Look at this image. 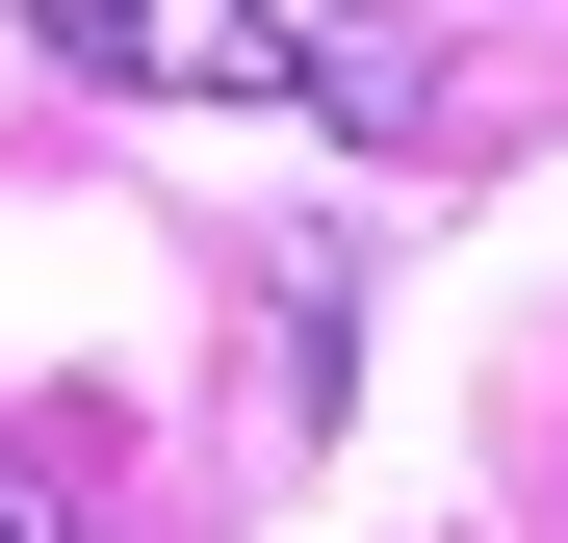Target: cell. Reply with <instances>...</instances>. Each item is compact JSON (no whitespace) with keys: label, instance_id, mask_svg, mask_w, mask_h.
<instances>
[{"label":"cell","instance_id":"cell-2","mask_svg":"<svg viewBox=\"0 0 568 543\" xmlns=\"http://www.w3.org/2000/svg\"><path fill=\"white\" fill-rule=\"evenodd\" d=\"M0 543H78V492H52V440H0Z\"/></svg>","mask_w":568,"mask_h":543},{"label":"cell","instance_id":"cell-1","mask_svg":"<svg viewBox=\"0 0 568 543\" xmlns=\"http://www.w3.org/2000/svg\"><path fill=\"white\" fill-rule=\"evenodd\" d=\"M27 27H52L78 78H155V104H284V130L336 104V52L284 27V0H27Z\"/></svg>","mask_w":568,"mask_h":543}]
</instances>
